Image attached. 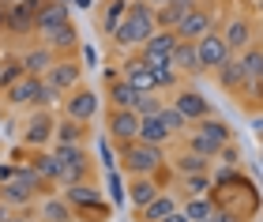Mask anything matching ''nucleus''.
I'll use <instances>...</instances> for the list:
<instances>
[{
    "mask_svg": "<svg viewBox=\"0 0 263 222\" xmlns=\"http://www.w3.org/2000/svg\"><path fill=\"white\" fill-rule=\"evenodd\" d=\"M0 27H4V4H0Z\"/></svg>",
    "mask_w": 263,
    "mask_h": 222,
    "instance_id": "46",
    "label": "nucleus"
},
{
    "mask_svg": "<svg viewBox=\"0 0 263 222\" xmlns=\"http://www.w3.org/2000/svg\"><path fill=\"white\" fill-rule=\"evenodd\" d=\"M45 45L57 53V49H76L79 45V34H76V27H71V19L68 23H61V27H53V30H45Z\"/></svg>",
    "mask_w": 263,
    "mask_h": 222,
    "instance_id": "22",
    "label": "nucleus"
},
{
    "mask_svg": "<svg viewBox=\"0 0 263 222\" xmlns=\"http://www.w3.org/2000/svg\"><path fill=\"white\" fill-rule=\"evenodd\" d=\"M57 98H61V90H57V87L49 83V79H38V87H34V102H30V106H38V109H49Z\"/></svg>",
    "mask_w": 263,
    "mask_h": 222,
    "instance_id": "37",
    "label": "nucleus"
},
{
    "mask_svg": "<svg viewBox=\"0 0 263 222\" xmlns=\"http://www.w3.org/2000/svg\"><path fill=\"white\" fill-rule=\"evenodd\" d=\"M38 79L42 76H19L15 79V83H8L4 87V98H8V106H30V102H34V87H38Z\"/></svg>",
    "mask_w": 263,
    "mask_h": 222,
    "instance_id": "17",
    "label": "nucleus"
},
{
    "mask_svg": "<svg viewBox=\"0 0 263 222\" xmlns=\"http://www.w3.org/2000/svg\"><path fill=\"white\" fill-rule=\"evenodd\" d=\"M173 68H177V72H184V76L203 72V68H199V57H196V42H177V49H173Z\"/></svg>",
    "mask_w": 263,
    "mask_h": 222,
    "instance_id": "20",
    "label": "nucleus"
},
{
    "mask_svg": "<svg viewBox=\"0 0 263 222\" xmlns=\"http://www.w3.org/2000/svg\"><path fill=\"white\" fill-rule=\"evenodd\" d=\"M177 42H181V38H177V30H162V27H158V30H154L147 42H143L139 57H143L147 64H162V61H173V49H177Z\"/></svg>",
    "mask_w": 263,
    "mask_h": 222,
    "instance_id": "5",
    "label": "nucleus"
},
{
    "mask_svg": "<svg viewBox=\"0 0 263 222\" xmlns=\"http://www.w3.org/2000/svg\"><path fill=\"white\" fill-rule=\"evenodd\" d=\"M19 61H23V68H27V76H45L53 68V49H49V45H38V49L23 53Z\"/></svg>",
    "mask_w": 263,
    "mask_h": 222,
    "instance_id": "19",
    "label": "nucleus"
},
{
    "mask_svg": "<svg viewBox=\"0 0 263 222\" xmlns=\"http://www.w3.org/2000/svg\"><path fill=\"white\" fill-rule=\"evenodd\" d=\"M154 196H158V184H154L151 177H132V184H128V200H132V207L136 211H143Z\"/></svg>",
    "mask_w": 263,
    "mask_h": 222,
    "instance_id": "21",
    "label": "nucleus"
},
{
    "mask_svg": "<svg viewBox=\"0 0 263 222\" xmlns=\"http://www.w3.org/2000/svg\"><path fill=\"white\" fill-rule=\"evenodd\" d=\"M196 57H199V68L207 72V68H218L226 57H233L230 49H226V42H222V34H214V30H207L203 38L196 42Z\"/></svg>",
    "mask_w": 263,
    "mask_h": 222,
    "instance_id": "8",
    "label": "nucleus"
},
{
    "mask_svg": "<svg viewBox=\"0 0 263 222\" xmlns=\"http://www.w3.org/2000/svg\"><path fill=\"white\" fill-rule=\"evenodd\" d=\"M151 4H154V8H158V4H165V0H151Z\"/></svg>",
    "mask_w": 263,
    "mask_h": 222,
    "instance_id": "47",
    "label": "nucleus"
},
{
    "mask_svg": "<svg viewBox=\"0 0 263 222\" xmlns=\"http://www.w3.org/2000/svg\"><path fill=\"white\" fill-rule=\"evenodd\" d=\"M151 72H154V83H158V90H165V87H177V68H173V61H162V64H151Z\"/></svg>",
    "mask_w": 263,
    "mask_h": 222,
    "instance_id": "36",
    "label": "nucleus"
},
{
    "mask_svg": "<svg viewBox=\"0 0 263 222\" xmlns=\"http://www.w3.org/2000/svg\"><path fill=\"white\" fill-rule=\"evenodd\" d=\"M0 222H8V211H4V207H0Z\"/></svg>",
    "mask_w": 263,
    "mask_h": 222,
    "instance_id": "45",
    "label": "nucleus"
},
{
    "mask_svg": "<svg viewBox=\"0 0 263 222\" xmlns=\"http://www.w3.org/2000/svg\"><path fill=\"white\" fill-rule=\"evenodd\" d=\"M162 106H165V102L158 98V90H139V95H136V102H132V109H136L139 117H154Z\"/></svg>",
    "mask_w": 263,
    "mask_h": 222,
    "instance_id": "31",
    "label": "nucleus"
},
{
    "mask_svg": "<svg viewBox=\"0 0 263 222\" xmlns=\"http://www.w3.org/2000/svg\"><path fill=\"white\" fill-rule=\"evenodd\" d=\"M222 42H226V49H230L233 57L245 53L248 45H252V23L241 19V15L230 19V23H226V30H222Z\"/></svg>",
    "mask_w": 263,
    "mask_h": 222,
    "instance_id": "10",
    "label": "nucleus"
},
{
    "mask_svg": "<svg viewBox=\"0 0 263 222\" xmlns=\"http://www.w3.org/2000/svg\"><path fill=\"white\" fill-rule=\"evenodd\" d=\"M64 222H79V218H76V215H71V218H64Z\"/></svg>",
    "mask_w": 263,
    "mask_h": 222,
    "instance_id": "48",
    "label": "nucleus"
},
{
    "mask_svg": "<svg viewBox=\"0 0 263 222\" xmlns=\"http://www.w3.org/2000/svg\"><path fill=\"white\" fill-rule=\"evenodd\" d=\"M71 4H76V8H90V0H71Z\"/></svg>",
    "mask_w": 263,
    "mask_h": 222,
    "instance_id": "44",
    "label": "nucleus"
},
{
    "mask_svg": "<svg viewBox=\"0 0 263 222\" xmlns=\"http://www.w3.org/2000/svg\"><path fill=\"white\" fill-rule=\"evenodd\" d=\"M184 189H188V196H207L214 189V177H207V173H188Z\"/></svg>",
    "mask_w": 263,
    "mask_h": 222,
    "instance_id": "39",
    "label": "nucleus"
},
{
    "mask_svg": "<svg viewBox=\"0 0 263 222\" xmlns=\"http://www.w3.org/2000/svg\"><path fill=\"white\" fill-rule=\"evenodd\" d=\"M136 139H143V143H154V147H162L165 139H170V132H165V124L158 121V113L154 117H139V136Z\"/></svg>",
    "mask_w": 263,
    "mask_h": 222,
    "instance_id": "23",
    "label": "nucleus"
},
{
    "mask_svg": "<svg viewBox=\"0 0 263 222\" xmlns=\"http://www.w3.org/2000/svg\"><path fill=\"white\" fill-rule=\"evenodd\" d=\"M124 11H128V0H105V15H102V30H105V34H113V30H117V23L124 19Z\"/></svg>",
    "mask_w": 263,
    "mask_h": 222,
    "instance_id": "33",
    "label": "nucleus"
},
{
    "mask_svg": "<svg viewBox=\"0 0 263 222\" xmlns=\"http://www.w3.org/2000/svg\"><path fill=\"white\" fill-rule=\"evenodd\" d=\"M8 4H11V0H8Z\"/></svg>",
    "mask_w": 263,
    "mask_h": 222,
    "instance_id": "51",
    "label": "nucleus"
},
{
    "mask_svg": "<svg viewBox=\"0 0 263 222\" xmlns=\"http://www.w3.org/2000/svg\"><path fill=\"white\" fill-rule=\"evenodd\" d=\"M207 166H211V158H203V155H196V151H184V155H177L173 158V170L177 173H207Z\"/></svg>",
    "mask_w": 263,
    "mask_h": 222,
    "instance_id": "28",
    "label": "nucleus"
},
{
    "mask_svg": "<svg viewBox=\"0 0 263 222\" xmlns=\"http://www.w3.org/2000/svg\"><path fill=\"white\" fill-rule=\"evenodd\" d=\"M162 222H188V218H184V211H173V215H165Z\"/></svg>",
    "mask_w": 263,
    "mask_h": 222,
    "instance_id": "43",
    "label": "nucleus"
},
{
    "mask_svg": "<svg viewBox=\"0 0 263 222\" xmlns=\"http://www.w3.org/2000/svg\"><path fill=\"white\" fill-rule=\"evenodd\" d=\"M42 4H45V0H11V4L4 8V27L15 30V34L34 30V15H38Z\"/></svg>",
    "mask_w": 263,
    "mask_h": 222,
    "instance_id": "6",
    "label": "nucleus"
},
{
    "mask_svg": "<svg viewBox=\"0 0 263 222\" xmlns=\"http://www.w3.org/2000/svg\"><path fill=\"white\" fill-rule=\"evenodd\" d=\"M259 4H263V0H259Z\"/></svg>",
    "mask_w": 263,
    "mask_h": 222,
    "instance_id": "50",
    "label": "nucleus"
},
{
    "mask_svg": "<svg viewBox=\"0 0 263 222\" xmlns=\"http://www.w3.org/2000/svg\"><path fill=\"white\" fill-rule=\"evenodd\" d=\"M124 79H128L136 90H158V83H154V72H151V64L143 61V57H136V61L124 64Z\"/></svg>",
    "mask_w": 263,
    "mask_h": 222,
    "instance_id": "18",
    "label": "nucleus"
},
{
    "mask_svg": "<svg viewBox=\"0 0 263 222\" xmlns=\"http://www.w3.org/2000/svg\"><path fill=\"white\" fill-rule=\"evenodd\" d=\"M57 158H61V181L76 184L87 173V151L83 143H57Z\"/></svg>",
    "mask_w": 263,
    "mask_h": 222,
    "instance_id": "4",
    "label": "nucleus"
},
{
    "mask_svg": "<svg viewBox=\"0 0 263 222\" xmlns=\"http://www.w3.org/2000/svg\"><path fill=\"white\" fill-rule=\"evenodd\" d=\"M237 61H241V68H245V87L259 90L263 87V49H259V45H248Z\"/></svg>",
    "mask_w": 263,
    "mask_h": 222,
    "instance_id": "14",
    "label": "nucleus"
},
{
    "mask_svg": "<svg viewBox=\"0 0 263 222\" xmlns=\"http://www.w3.org/2000/svg\"><path fill=\"white\" fill-rule=\"evenodd\" d=\"M211 215H214V200H207V196H188V203H184L188 222H207Z\"/></svg>",
    "mask_w": 263,
    "mask_h": 222,
    "instance_id": "29",
    "label": "nucleus"
},
{
    "mask_svg": "<svg viewBox=\"0 0 263 222\" xmlns=\"http://www.w3.org/2000/svg\"><path fill=\"white\" fill-rule=\"evenodd\" d=\"M109 139L117 143H128V139L139 136V113L136 109H109Z\"/></svg>",
    "mask_w": 263,
    "mask_h": 222,
    "instance_id": "9",
    "label": "nucleus"
},
{
    "mask_svg": "<svg viewBox=\"0 0 263 222\" xmlns=\"http://www.w3.org/2000/svg\"><path fill=\"white\" fill-rule=\"evenodd\" d=\"M64 200L71 207H79V218H90V222H102V218H109V203L102 200V192L98 189H90V184H68L64 189Z\"/></svg>",
    "mask_w": 263,
    "mask_h": 222,
    "instance_id": "3",
    "label": "nucleus"
},
{
    "mask_svg": "<svg viewBox=\"0 0 263 222\" xmlns=\"http://www.w3.org/2000/svg\"><path fill=\"white\" fill-rule=\"evenodd\" d=\"M154 30H158L154 27V4L151 0H128L124 19L117 23V30L109 34V38L117 45H124V49H132V45H143Z\"/></svg>",
    "mask_w": 263,
    "mask_h": 222,
    "instance_id": "1",
    "label": "nucleus"
},
{
    "mask_svg": "<svg viewBox=\"0 0 263 222\" xmlns=\"http://www.w3.org/2000/svg\"><path fill=\"white\" fill-rule=\"evenodd\" d=\"M218 147L222 143H214L211 136H203L199 128H192V136H188V151H196V155H203V158H214V155H218Z\"/></svg>",
    "mask_w": 263,
    "mask_h": 222,
    "instance_id": "34",
    "label": "nucleus"
},
{
    "mask_svg": "<svg viewBox=\"0 0 263 222\" xmlns=\"http://www.w3.org/2000/svg\"><path fill=\"white\" fill-rule=\"evenodd\" d=\"M173 106L181 109L188 121H203V117H211V102L199 95V90H177Z\"/></svg>",
    "mask_w": 263,
    "mask_h": 222,
    "instance_id": "15",
    "label": "nucleus"
},
{
    "mask_svg": "<svg viewBox=\"0 0 263 222\" xmlns=\"http://www.w3.org/2000/svg\"><path fill=\"white\" fill-rule=\"evenodd\" d=\"M8 222H23V218H8Z\"/></svg>",
    "mask_w": 263,
    "mask_h": 222,
    "instance_id": "49",
    "label": "nucleus"
},
{
    "mask_svg": "<svg viewBox=\"0 0 263 222\" xmlns=\"http://www.w3.org/2000/svg\"><path fill=\"white\" fill-rule=\"evenodd\" d=\"M53 128H57L53 113H49V109H38V113L30 117V124H27V136H23V139H27L30 147H45V143L53 139Z\"/></svg>",
    "mask_w": 263,
    "mask_h": 222,
    "instance_id": "11",
    "label": "nucleus"
},
{
    "mask_svg": "<svg viewBox=\"0 0 263 222\" xmlns=\"http://www.w3.org/2000/svg\"><path fill=\"white\" fill-rule=\"evenodd\" d=\"M173 211H177V200L165 196V192H158L147 207H143V222H162L165 215H173Z\"/></svg>",
    "mask_w": 263,
    "mask_h": 222,
    "instance_id": "25",
    "label": "nucleus"
},
{
    "mask_svg": "<svg viewBox=\"0 0 263 222\" xmlns=\"http://www.w3.org/2000/svg\"><path fill=\"white\" fill-rule=\"evenodd\" d=\"M158 121L165 124V132H170V136H177L184 124H192V121H188V117L177 109V106H162V109H158Z\"/></svg>",
    "mask_w": 263,
    "mask_h": 222,
    "instance_id": "35",
    "label": "nucleus"
},
{
    "mask_svg": "<svg viewBox=\"0 0 263 222\" xmlns=\"http://www.w3.org/2000/svg\"><path fill=\"white\" fill-rule=\"evenodd\" d=\"M196 128L203 136H211L214 143H230V124L218 121V117H203V121H196Z\"/></svg>",
    "mask_w": 263,
    "mask_h": 222,
    "instance_id": "30",
    "label": "nucleus"
},
{
    "mask_svg": "<svg viewBox=\"0 0 263 222\" xmlns=\"http://www.w3.org/2000/svg\"><path fill=\"white\" fill-rule=\"evenodd\" d=\"M121 166L132 173V177H151V173L162 166V147L143 143V139H128L124 155H121Z\"/></svg>",
    "mask_w": 263,
    "mask_h": 222,
    "instance_id": "2",
    "label": "nucleus"
},
{
    "mask_svg": "<svg viewBox=\"0 0 263 222\" xmlns=\"http://www.w3.org/2000/svg\"><path fill=\"white\" fill-rule=\"evenodd\" d=\"M0 196H4L8 203H27V200H30L34 192H27V189H23V184H15V181L8 177L4 184H0Z\"/></svg>",
    "mask_w": 263,
    "mask_h": 222,
    "instance_id": "40",
    "label": "nucleus"
},
{
    "mask_svg": "<svg viewBox=\"0 0 263 222\" xmlns=\"http://www.w3.org/2000/svg\"><path fill=\"white\" fill-rule=\"evenodd\" d=\"M218 83L226 90H237V87H245V68L237 57H226V61L218 64Z\"/></svg>",
    "mask_w": 263,
    "mask_h": 222,
    "instance_id": "24",
    "label": "nucleus"
},
{
    "mask_svg": "<svg viewBox=\"0 0 263 222\" xmlns=\"http://www.w3.org/2000/svg\"><path fill=\"white\" fill-rule=\"evenodd\" d=\"M79 76H83V64L79 61H53V68L45 72V79H49L57 90H71L79 83Z\"/></svg>",
    "mask_w": 263,
    "mask_h": 222,
    "instance_id": "12",
    "label": "nucleus"
},
{
    "mask_svg": "<svg viewBox=\"0 0 263 222\" xmlns=\"http://www.w3.org/2000/svg\"><path fill=\"white\" fill-rule=\"evenodd\" d=\"M34 170H38L42 177H49V181H61V158H57V151H42V155L34 158Z\"/></svg>",
    "mask_w": 263,
    "mask_h": 222,
    "instance_id": "32",
    "label": "nucleus"
},
{
    "mask_svg": "<svg viewBox=\"0 0 263 222\" xmlns=\"http://www.w3.org/2000/svg\"><path fill=\"white\" fill-rule=\"evenodd\" d=\"M42 218L45 222H64V218H71V203L68 200H45L42 203Z\"/></svg>",
    "mask_w": 263,
    "mask_h": 222,
    "instance_id": "38",
    "label": "nucleus"
},
{
    "mask_svg": "<svg viewBox=\"0 0 263 222\" xmlns=\"http://www.w3.org/2000/svg\"><path fill=\"white\" fill-rule=\"evenodd\" d=\"M173 30H177V38H181V42H199L203 34L211 30V11H207V8H199V4H196V8H188V11H184V19L177 23Z\"/></svg>",
    "mask_w": 263,
    "mask_h": 222,
    "instance_id": "7",
    "label": "nucleus"
},
{
    "mask_svg": "<svg viewBox=\"0 0 263 222\" xmlns=\"http://www.w3.org/2000/svg\"><path fill=\"white\" fill-rule=\"evenodd\" d=\"M139 90L128 83V79H113L109 83V106L113 109H132V102H136Z\"/></svg>",
    "mask_w": 263,
    "mask_h": 222,
    "instance_id": "26",
    "label": "nucleus"
},
{
    "mask_svg": "<svg viewBox=\"0 0 263 222\" xmlns=\"http://www.w3.org/2000/svg\"><path fill=\"white\" fill-rule=\"evenodd\" d=\"M83 136H87L83 121H71V117H64V121L53 128V139H57V143H83Z\"/></svg>",
    "mask_w": 263,
    "mask_h": 222,
    "instance_id": "27",
    "label": "nucleus"
},
{
    "mask_svg": "<svg viewBox=\"0 0 263 222\" xmlns=\"http://www.w3.org/2000/svg\"><path fill=\"white\" fill-rule=\"evenodd\" d=\"M102 166H105V170H113V166H117V158H113V151H109V139L102 143Z\"/></svg>",
    "mask_w": 263,
    "mask_h": 222,
    "instance_id": "42",
    "label": "nucleus"
},
{
    "mask_svg": "<svg viewBox=\"0 0 263 222\" xmlns=\"http://www.w3.org/2000/svg\"><path fill=\"white\" fill-rule=\"evenodd\" d=\"M64 113L71 117V121H83V124H87L90 117L98 113V95H94V90H76V95L68 98Z\"/></svg>",
    "mask_w": 263,
    "mask_h": 222,
    "instance_id": "16",
    "label": "nucleus"
},
{
    "mask_svg": "<svg viewBox=\"0 0 263 222\" xmlns=\"http://www.w3.org/2000/svg\"><path fill=\"white\" fill-rule=\"evenodd\" d=\"M61 23H68V0H45V4L38 8V15H34V30H53L61 27Z\"/></svg>",
    "mask_w": 263,
    "mask_h": 222,
    "instance_id": "13",
    "label": "nucleus"
},
{
    "mask_svg": "<svg viewBox=\"0 0 263 222\" xmlns=\"http://www.w3.org/2000/svg\"><path fill=\"white\" fill-rule=\"evenodd\" d=\"M19 76H27V68H23V61H4V64H0V90H4L8 83H15Z\"/></svg>",
    "mask_w": 263,
    "mask_h": 222,
    "instance_id": "41",
    "label": "nucleus"
}]
</instances>
